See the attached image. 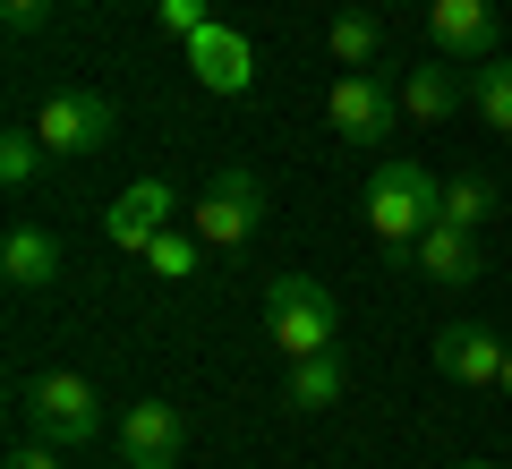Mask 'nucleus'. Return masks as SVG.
I'll return each mask as SVG.
<instances>
[{
    "label": "nucleus",
    "instance_id": "obj_8",
    "mask_svg": "<svg viewBox=\"0 0 512 469\" xmlns=\"http://www.w3.org/2000/svg\"><path fill=\"white\" fill-rule=\"evenodd\" d=\"M188 77H197L205 94H222V103H231V94H248L256 86V43L239 35V26H205V35H188Z\"/></svg>",
    "mask_w": 512,
    "mask_h": 469
},
{
    "label": "nucleus",
    "instance_id": "obj_4",
    "mask_svg": "<svg viewBox=\"0 0 512 469\" xmlns=\"http://www.w3.org/2000/svg\"><path fill=\"white\" fill-rule=\"evenodd\" d=\"M26 427L43 435V444H94V435H103V393H94L86 376H69V367H52V376H35L26 384Z\"/></svg>",
    "mask_w": 512,
    "mask_h": 469
},
{
    "label": "nucleus",
    "instance_id": "obj_25",
    "mask_svg": "<svg viewBox=\"0 0 512 469\" xmlns=\"http://www.w3.org/2000/svg\"><path fill=\"white\" fill-rule=\"evenodd\" d=\"M384 9H427V0H384Z\"/></svg>",
    "mask_w": 512,
    "mask_h": 469
},
{
    "label": "nucleus",
    "instance_id": "obj_15",
    "mask_svg": "<svg viewBox=\"0 0 512 469\" xmlns=\"http://www.w3.org/2000/svg\"><path fill=\"white\" fill-rule=\"evenodd\" d=\"M325 52L342 60V69H376L384 60V18L376 9H333L325 18Z\"/></svg>",
    "mask_w": 512,
    "mask_h": 469
},
{
    "label": "nucleus",
    "instance_id": "obj_24",
    "mask_svg": "<svg viewBox=\"0 0 512 469\" xmlns=\"http://www.w3.org/2000/svg\"><path fill=\"white\" fill-rule=\"evenodd\" d=\"M495 393H504V401H512V359H504V384H495Z\"/></svg>",
    "mask_w": 512,
    "mask_h": 469
},
{
    "label": "nucleus",
    "instance_id": "obj_14",
    "mask_svg": "<svg viewBox=\"0 0 512 469\" xmlns=\"http://www.w3.org/2000/svg\"><path fill=\"white\" fill-rule=\"evenodd\" d=\"M419 282H478V231H453V222H427L419 248H410Z\"/></svg>",
    "mask_w": 512,
    "mask_h": 469
},
{
    "label": "nucleus",
    "instance_id": "obj_19",
    "mask_svg": "<svg viewBox=\"0 0 512 469\" xmlns=\"http://www.w3.org/2000/svg\"><path fill=\"white\" fill-rule=\"evenodd\" d=\"M436 222H453V231L495 222V188H487V180H444V214H436Z\"/></svg>",
    "mask_w": 512,
    "mask_h": 469
},
{
    "label": "nucleus",
    "instance_id": "obj_18",
    "mask_svg": "<svg viewBox=\"0 0 512 469\" xmlns=\"http://www.w3.org/2000/svg\"><path fill=\"white\" fill-rule=\"evenodd\" d=\"M43 154H52V145H43L35 128H0V188H9V197H18V188H35Z\"/></svg>",
    "mask_w": 512,
    "mask_h": 469
},
{
    "label": "nucleus",
    "instance_id": "obj_17",
    "mask_svg": "<svg viewBox=\"0 0 512 469\" xmlns=\"http://www.w3.org/2000/svg\"><path fill=\"white\" fill-rule=\"evenodd\" d=\"M470 111L495 128V137H512V60H504V52L470 69Z\"/></svg>",
    "mask_w": 512,
    "mask_h": 469
},
{
    "label": "nucleus",
    "instance_id": "obj_22",
    "mask_svg": "<svg viewBox=\"0 0 512 469\" xmlns=\"http://www.w3.org/2000/svg\"><path fill=\"white\" fill-rule=\"evenodd\" d=\"M0 18H9V26L26 35V26H43V18H52V0H0Z\"/></svg>",
    "mask_w": 512,
    "mask_h": 469
},
{
    "label": "nucleus",
    "instance_id": "obj_9",
    "mask_svg": "<svg viewBox=\"0 0 512 469\" xmlns=\"http://www.w3.org/2000/svg\"><path fill=\"white\" fill-rule=\"evenodd\" d=\"M171 214H180V197H171V180H137V188H120V205L103 214V239L120 256H146L154 239L171 231Z\"/></svg>",
    "mask_w": 512,
    "mask_h": 469
},
{
    "label": "nucleus",
    "instance_id": "obj_13",
    "mask_svg": "<svg viewBox=\"0 0 512 469\" xmlns=\"http://www.w3.org/2000/svg\"><path fill=\"white\" fill-rule=\"evenodd\" d=\"M60 265H69V256H60V239L43 231V222H9V239H0V273H9L18 290L60 282Z\"/></svg>",
    "mask_w": 512,
    "mask_h": 469
},
{
    "label": "nucleus",
    "instance_id": "obj_12",
    "mask_svg": "<svg viewBox=\"0 0 512 469\" xmlns=\"http://www.w3.org/2000/svg\"><path fill=\"white\" fill-rule=\"evenodd\" d=\"M461 94H470V77H461V60H419V69L402 77V120H419V128H444L461 111Z\"/></svg>",
    "mask_w": 512,
    "mask_h": 469
},
{
    "label": "nucleus",
    "instance_id": "obj_6",
    "mask_svg": "<svg viewBox=\"0 0 512 469\" xmlns=\"http://www.w3.org/2000/svg\"><path fill=\"white\" fill-rule=\"evenodd\" d=\"M393 111H402V86H384L376 69H342L325 86V120L342 145H384L393 137Z\"/></svg>",
    "mask_w": 512,
    "mask_h": 469
},
{
    "label": "nucleus",
    "instance_id": "obj_23",
    "mask_svg": "<svg viewBox=\"0 0 512 469\" xmlns=\"http://www.w3.org/2000/svg\"><path fill=\"white\" fill-rule=\"evenodd\" d=\"M52 452H60V444H43V435H35V444H18V452H9V461H0V469H60Z\"/></svg>",
    "mask_w": 512,
    "mask_h": 469
},
{
    "label": "nucleus",
    "instance_id": "obj_3",
    "mask_svg": "<svg viewBox=\"0 0 512 469\" xmlns=\"http://www.w3.org/2000/svg\"><path fill=\"white\" fill-rule=\"evenodd\" d=\"M35 137L52 145L60 163H86V154H103V145L120 137V103L94 94V86H52L43 111H35Z\"/></svg>",
    "mask_w": 512,
    "mask_h": 469
},
{
    "label": "nucleus",
    "instance_id": "obj_2",
    "mask_svg": "<svg viewBox=\"0 0 512 469\" xmlns=\"http://www.w3.org/2000/svg\"><path fill=\"white\" fill-rule=\"evenodd\" d=\"M333 333H342V307L316 273H274L265 282V342L282 359H316V350H333Z\"/></svg>",
    "mask_w": 512,
    "mask_h": 469
},
{
    "label": "nucleus",
    "instance_id": "obj_26",
    "mask_svg": "<svg viewBox=\"0 0 512 469\" xmlns=\"http://www.w3.org/2000/svg\"><path fill=\"white\" fill-rule=\"evenodd\" d=\"M461 469H504V461H461Z\"/></svg>",
    "mask_w": 512,
    "mask_h": 469
},
{
    "label": "nucleus",
    "instance_id": "obj_10",
    "mask_svg": "<svg viewBox=\"0 0 512 469\" xmlns=\"http://www.w3.org/2000/svg\"><path fill=\"white\" fill-rule=\"evenodd\" d=\"M427 43L461 69L495 60V0H427Z\"/></svg>",
    "mask_w": 512,
    "mask_h": 469
},
{
    "label": "nucleus",
    "instance_id": "obj_1",
    "mask_svg": "<svg viewBox=\"0 0 512 469\" xmlns=\"http://www.w3.org/2000/svg\"><path fill=\"white\" fill-rule=\"evenodd\" d=\"M444 214V188L427 163H410V154H393V163H376V180H367V231L384 239L393 256L419 248V231Z\"/></svg>",
    "mask_w": 512,
    "mask_h": 469
},
{
    "label": "nucleus",
    "instance_id": "obj_21",
    "mask_svg": "<svg viewBox=\"0 0 512 469\" xmlns=\"http://www.w3.org/2000/svg\"><path fill=\"white\" fill-rule=\"evenodd\" d=\"M154 26H163V35H205V26H214V0H154Z\"/></svg>",
    "mask_w": 512,
    "mask_h": 469
},
{
    "label": "nucleus",
    "instance_id": "obj_20",
    "mask_svg": "<svg viewBox=\"0 0 512 469\" xmlns=\"http://www.w3.org/2000/svg\"><path fill=\"white\" fill-rule=\"evenodd\" d=\"M197 248H205L197 231H163L146 248V273H154V282H188V273H197Z\"/></svg>",
    "mask_w": 512,
    "mask_h": 469
},
{
    "label": "nucleus",
    "instance_id": "obj_5",
    "mask_svg": "<svg viewBox=\"0 0 512 469\" xmlns=\"http://www.w3.org/2000/svg\"><path fill=\"white\" fill-rule=\"evenodd\" d=\"M256 222H265V180L256 171H214L188 197V231L205 248H239V239H256Z\"/></svg>",
    "mask_w": 512,
    "mask_h": 469
},
{
    "label": "nucleus",
    "instance_id": "obj_7",
    "mask_svg": "<svg viewBox=\"0 0 512 469\" xmlns=\"http://www.w3.org/2000/svg\"><path fill=\"white\" fill-rule=\"evenodd\" d=\"M120 461L128 469H180L188 461V418L171 401H128L120 410Z\"/></svg>",
    "mask_w": 512,
    "mask_h": 469
},
{
    "label": "nucleus",
    "instance_id": "obj_16",
    "mask_svg": "<svg viewBox=\"0 0 512 469\" xmlns=\"http://www.w3.org/2000/svg\"><path fill=\"white\" fill-rule=\"evenodd\" d=\"M282 401H291V410H333V401H342V359H333V350H316V359H291V384H282Z\"/></svg>",
    "mask_w": 512,
    "mask_h": 469
},
{
    "label": "nucleus",
    "instance_id": "obj_11",
    "mask_svg": "<svg viewBox=\"0 0 512 469\" xmlns=\"http://www.w3.org/2000/svg\"><path fill=\"white\" fill-rule=\"evenodd\" d=\"M504 359H512V342L495 325H444L436 333V376H453V384H504Z\"/></svg>",
    "mask_w": 512,
    "mask_h": 469
}]
</instances>
